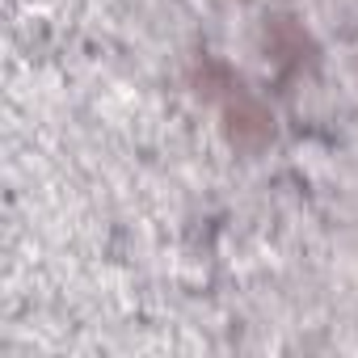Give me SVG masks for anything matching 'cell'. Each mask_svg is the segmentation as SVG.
I'll return each mask as SVG.
<instances>
[{
    "label": "cell",
    "instance_id": "obj_1",
    "mask_svg": "<svg viewBox=\"0 0 358 358\" xmlns=\"http://www.w3.org/2000/svg\"><path fill=\"white\" fill-rule=\"evenodd\" d=\"M224 135L241 152H262L274 139V114L266 110L262 97H253L245 85H236L224 97Z\"/></svg>",
    "mask_w": 358,
    "mask_h": 358
},
{
    "label": "cell",
    "instance_id": "obj_2",
    "mask_svg": "<svg viewBox=\"0 0 358 358\" xmlns=\"http://www.w3.org/2000/svg\"><path fill=\"white\" fill-rule=\"evenodd\" d=\"M262 47H266V59H274L282 72H299L303 64L316 59V43H312V34H308L295 17H287V13L266 17Z\"/></svg>",
    "mask_w": 358,
    "mask_h": 358
},
{
    "label": "cell",
    "instance_id": "obj_3",
    "mask_svg": "<svg viewBox=\"0 0 358 358\" xmlns=\"http://www.w3.org/2000/svg\"><path fill=\"white\" fill-rule=\"evenodd\" d=\"M236 85H241V80H236L232 68L220 64V59H203V64L194 68V89H199V97H207V101H224Z\"/></svg>",
    "mask_w": 358,
    "mask_h": 358
}]
</instances>
